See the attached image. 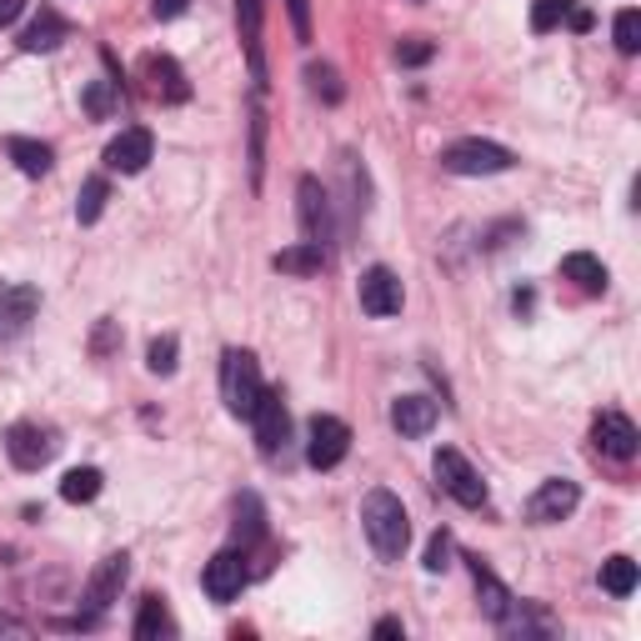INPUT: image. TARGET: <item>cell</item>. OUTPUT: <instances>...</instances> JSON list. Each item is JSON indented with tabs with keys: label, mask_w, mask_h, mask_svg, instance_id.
I'll use <instances>...</instances> for the list:
<instances>
[{
	"label": "cell",
	"mask_w": 641,
	"mask_h": 641,
	"mask_svg": "<svg viewBox=\"0 0 641 641\" xmlns=\"http://www.w3.org/2000/svg\"><path fill=\"white\" fill-rule=\"evenodd\" d=\"M125 577H131V556H125V552H111L96 571H90V581H86V606H90V612H106V606L121 596Z\"/></svg>",
	"instance_id": "14"
},
{
	"label": "cell",
	"mask_w": 641,
	"mask_h": 641,
	"mask_svg": "<svg viewBox=\"0 0 641 641\" xmlns=\"http://www.w3.org/2000/svg\"><path fill=\"white\" fill-rule=\"evenodd\" d=\"M592 442L602 457L612 461H631L637 457V426H631V416H621V411H602V416L592 421Z\"/></svg>",
	"instance_id": "12"
},
{
	"label": "cell",
	"mask_w": 641,
	"mask_h": 641,
	"mask_svg": "<svg viewBox=\"0 0 641 641\" xmlns=\"http://www.w3.org/2000/svg\"><path fill=\"white\" fill-rule=\"evenodd\" d=\"M361 527H366V536L382 561H401V552H407V542H411V517H407V506H401V496L386 492V486L366 492V501H361Z\"/></svg>",
	"instance_id": "1"
},
{
	"label": "cell",
	"mask_w": 641,
	"mask_h": 641,
	"mask_svg": "<svg viewBox=\"0 0 641 641\" xmlns=\"http://www.w3.org/2000/svg\"><path fill=\"white\" fill-rule=\"evenodd\" d=\"M150 156H156V136H150L146 125H131V131H121V136L106 146V166L121 176H136L150 166Z\"/></svg>",
	"instance_id": "11"
},
{
	"label": "cell",
	"mask_w": 641,
	"mask_h": 641,
	"mask_svg": "<svg viewBox=\"0 0 641 641\" xmlns=\"http://www.w3.org/2000/svg\"><path fill=\"white\" fill-rule=\"evenodd\" d=\"M40 311V291L36 286H11L0 297V341H15V336L31 331V320Z\"/></svg>",
	"instance_id": "15"
},
{
	"label": "cell",
	"mask_w": 641,
	"mask_h": 641,
	"mask_svg": "<svg viewBox=\"0 0 641 641\" xmlns=\"http://www.w3.org/2000/svg\"><path fill=\"white\" fill-rule=\"evenodd\" d=\"M136 641H160V637H176V621L166 612V596H141V612H136Z\"/></svg>",
	"instance_id": "24"
},
{
	"label": "cell",
	"mask_w": 641,
	"mask_h": 641,
	"mask_svg": "<svg viewBox=\"0 0 641 641\" xmlns=\"http://www.w3.org/2000/svg\"><path fill=\"white\" fill-rule=\"evenodd\" d=\"M65 36H71V21H65L61 11H50V5H46V11H40L36 21L21 31V50H31V56H46V50H56Z\"/></svg>",
	"instance_id": "19"
},
{
	"label": "cell",
	"mask_w": 641,
	"mask_h": 641,
	"mask_svg": "<svg viewBox=\"0 0 641 641\" xmlns=\"http://www.w3.org/2000/svg\"><path fill=\"white\" fill-rule=\"evenodd\" d=\"M251 426H256V446L266 451V457H276L286 446V436H291V416H286V401L276 391H266L256 401V411H251Z\"/></svg>",
	"instance_id": "13"
},
{
	"label": "cell",
	"mask_w": 641,
	"mask_h": 641,
	"mask_svg": "<svg viewBox=\"0 0 641 641\" xmlns=\"http://www.w3.org/2000/svg\"><path fill=\"white\" fill-rule=\"evenodd\" d=\"M326 251L320 246H311V241H301V246H286V251H276L271 256V266L281 276H316V271H326Z\"/></svg>",
	"instance_id": "21"
},
{
	"label": "cell",
	"mask_w": 641,
	"mask_h": 641,
	"mask_svg": "<svg viewBox=\"0 0 641 641\" xmlns=\"http://www.w3.org/2000/svg\"><path fill=\"white\" fill-rule=\"evenodd\" d=\"M286 15H291V31H297V40L306 46V40H311V0H286Z\"/></svg>",
	"instance_id": "37"
},
{
	"label": "cell",
	"mask_w": 641,
	"mask_h": 641,
	"mask_svg": "<svg viewBox=\"0 0 641 641\" xmlns=\"http://www.w3.org/2000/svg\"><path fill=\"white\" fill-rule=\"evenodd\" d=\"M297 210H301V231H306L311 246H320V251L331 246V235H336V226H331V196H326V185H320L316 176H301Z\"/></svg>",
	"instance_id": "8"
},
{
	"label": "cell",
	"mask_w": 641,
	"mask_h": 641,
	"mask_svg": "<svg viewBox=\"0 0 641 641\" xmlns=\"http://www.w3.org/2000/svg\"><path fill=\"white\" fill-rule=\"evenodd\" d=\"M231 531H235V546H241V552L266 536V506H261L256 492H246L241 501H235V527Z\"/></svg>",
	"instance_id": "25"
},
{
	"label": "cell",
	"mask_w": 641,
	"mask_h": 641,
	"mask_svg": "<svg viewBox=\"0 0 641 641\" xmlns=\"http://www.w3.org/2000/svg\"><path fill=\"white\" fill-rule=\"evenodd\" d=\"M617 50L621 56H637L641 50V11H617Z\"/></svg>",
	"instance_id": "32"
},
{
	"label": "cell",
	"mask_w": 641,
	"mask_h": 641,
	"mask_svg": "<svg viewBox=\"0 0 641 641\" xmlns=\"http://www.w3.org/2000/svg\"><path fill=\"white\" fill-rule=\"evenodd\" d=\"M235 21H241V46L251 61V81L266 90V56H261V0H235Z\"/></svg>",
	"instance_id": "17"
},
{
	"label": "cell",
	"mask_w": 641,
	"mask_h": 641,
	"mask_svg": "<svg viewBox=\"0 0 641 641\" xmlns=\"http://www.w3.org/2000/svg\"><path fill=\"white\" fill-rule=\"evenodd\" d=\"M436 416H442V411H436L432 396H401V401L391 407V426L407 436V442H416V436L432 432Z\"/></svg>",
	"instance_id": "18"
},
{
	"label": "cell",
	"mask_w": 641,
	"mask_h": 641,
	"mask_svg": "<svg viewBox=\"0 0 641 641\" xmlns=\"http://www.w3.org/2000/svg\"><path fill=\"white\" fill-rule=\"evenodd\" d=\"M432 56H436L432 40H401V46H396V61L401 65H426Z\"/></svg>",
	"instance_id": "36"
},
{
	"label": "cell",
	"mask_w": 641,
	"mask_h": 641,
	"mask_svg": "<svg viewBox=\"0 0 641 641\" xmlns=\"http://www.w3.org/2000/svg\"><path fill=\"white\" fill-rule=\"evenodd\" d=\"M376 637H407V627L396 617H386V621H376Z\"/></svg>",
	"instance_id": "41"
},
{
	"label": "cell",
	"mask_w": 641,
	"mask_h": 641,
	"mask_svg": "<svg viewBox=\"0 0 641 641\" xmlns=\"http://www.w3.org/2000/svg\"><path fill=\"white\" fill-rule=\"evenodd\" d=\"M146 81H150V96L156 100H171V106H185L191 100V81H185V71L171 61V56H146Z\"/></svg>",
	"instance_id": "16"
},
{
	"label": "cell",
	"mask_w": 641,
	"mask_h": 641,
	"mask_svg": "<svg viewBox=\"0 0 641 641\" xmlns=\"http://www.w3.org/2000/svg\"><path fill=\"white\" fill-rule=\"evenodd\" d=\"M567 21H571V31H592V11H586V5H577V0H571Z\"/></svg>",
	"instance_id": "39"
},
{
	"label": "cell",
	"mask_w": 641,
	"mask_h": 641,
	"mask_svg": "<svg viewBox=\"0 0 641 641\" xmlns=\"http://www.w3.org/2000/svg\"><path fill=\"white\" fill-rule=\"evenodd\" d=\"M517 166V156L496 141H481V136H467V141H451L442 150V171L451 176H501Z\"/></svg>",
	"instance_id": "3"
},
{
	"label": "cell",
	"mask_w": 641,
	"mask_h": 641,
	"mask_svg": "<svg viewBox=\"0 0 641 641\" xmlns=\"http://www.w3.org/2000/svg\"><path fill=\"white\" fill-rule=\"evenodd\" d=\"M421 567L432 571V577H436V571L451 567V536H446V531H436L432 542H426V561H421Z\"/></svg>",
	"instance_id": "35"
},
{
	"label": "cell",
	"mask_w": 641,
	"mask_h": 641,
	"mask_svg": "<svg viewBox=\"0 0 641 641\" xmlns=\"http://www.w3.org/2000/svg\"><path fill=\"white\" fill-rule=\"evenodd\" d=\"M306 81H311V96H320L326 106H341L346 86H341V75H336V65L311 61V65H306Z\"/></svg>",
	"instance_id": "29"
},
{
	"label": "cell",
	"mask_w": 641,
	"mask_h": 641,
	"mask_svg": "<svg viewBox=\"0 0 641 641\" xmlns=\"http://www.w3.org/2000/svg\"><path fill=\"white\" fill-rule=\"evenodd\" d=\"M561 276H567V281H577L581 291H592V297H602L606 281H612L602 261L586 256V251H571V256H561Z\"/></svg>",
	"instance_id": "23"
},
{
	"label": "cell",
	"mask_w": 641,
	"mask_h": 641,
	"mask_svg": "<svg viewBox=\"0 0 641 641\" xmlns=\"http://www.w3.org/2000/svg\"><path fill=\"white\" fill-rule=\"evenodd\" d=\"M116 86H121V81H90L86 86V111L96 116V121H106V116L116 111Z\"/></svg>",
	"instance_id": "31"
},
{
	"label": "cell",
	"mask_w": 641,
	"mask_h": 641,
	"mask_svg": "<svg viewBox=\"0 0 641 641\" xmlns=\"http://www.w3.org/2000/svg\"><path fill=\"white\" fill-rule=\"evenodd\" d=\"M602 592H612V596L637 592V561H631V556H606L602 561Z\"/></svg>",
	"instance_id": "27"
},
{
	"label": "cell",
	"mask_w": 641,
	"mask_h": 641,
	"mask_svg": "<svg viewBox=\"0 0 641 641\" xmlns=\"http://www.w3.org/2000/svg\"><path fill=\"white\" fill-rule=\"evenodd\" d=\"M61 451V442H56V432L50 426H36V421H15L11 432H5V457H11V467L21 471H40L50 457Z\"/></svg>",
	"instance_id": "4"
},
{
	"label": "cell",
	"mask_w": 641,
	"mask_h": 641,
	"mask_svg": "<svg viewBox=\"0 0 641 641\" xmlns=\"http://www.w3.org/2000/svg\"><path fill=\"white\" fill-rule=\"evenodd\" d=\"M436 481H442V492L451 496V501L486 506V481H481L476 467H471L461 451H451V446H442V451H436Z\"/></svg>",
	"instance_id": "5"
},
{
	"label": "cell",
	"mask_w": 641,
	"mask_h": 641,
	"mask_svg": "<svg viewBox=\"0 0 641 641\" xmlns=\"http://www.w3.org/2000/svg\"><path fill=\"white\" fill-rule=\"evenodd\" d=\"M401 301H407V291H401V281H396L391 266H371L366 276H361V311L366 316H396L401 311Z\"/></svg>",
	"instance_id": "10"
},
{
	"label": "cell",
	"mask_w": 641,
	"mask_h": 641,
	"mask_svg": "<svg viewBox=\"0 0 641 641\" xmlns=\"http://www.w3.org/2000/svg\"><path fill=\"white\" fill-rule=\"evenodd\" d=\"M471 561V581H476V596H481V612H486V617L492 621H501L506 612H511V602H517V596L506 592L501 581H496V571L486 567V561H481V556H467Z\"/></svg>",
	"instance_id": "20"
},
{
	"label": "cell",
	"mask_w": 641,
	"mask_h": 641,
	"mask_svg": "<svg viewBox=\"0 0 641 641\" xmlns=\"http://www.w3.org/2000/svg\"><path fill=\"white\" fill-rule=\"evenodd\" d=\"M176 351H181V346H176V336H156V341H150V351H146V371H150V376H171V371H176Z\"/></svg>",
	"instance_id": "30"
},
{
	"label": "cell",
	"mask_w": 641,
	"mask_h": 641,
	"mask_svg": "<svg viewBox=\"0 0 641 641\" xmlns=\"http://www.w3.org/2000/svg\"><path fill=\"white\" fill-rule=\"evenodd\" d=\"M571 11V0H536L531 5V31H556V25L567 21Z\"/></svg>",
	"instance_id": "34"
},
{
	"label": "cell",
	"mask_w": 641,
	"mask_h": 641,
	"mask_svg": "<svg viewBox=\"0 0 641 641\" xmlns=\"http://www.w3.org/2000/svg\"><path fill=\"white\" fill-rule=\"evenodd\" d=\"M577 506H581V486H577V481L552 476V481H542V486L531 492L527 521H536V527H552V521H567Z\"/></svg>",
	"instance_id": "9"
},
{
	"label": "cell",
	"mask_w": 641,
	"mask_h": 641,
	"mask_svg": "<svg viewBox=\"0 0 641 641\" xmlns=\"http://www.w3.org/2000/svg\"><path fill=\"white\" fill-rule=\"evenodd\" d=\"M266 396V382H261V366L251 351H226L221 356V401L231 416L251 421V411H256V401Z\"/></svg>",
	"instance_id": "2"
},
{
	"label": "cell",
	"mask_w": 641,
	"mask_h": 641,
	"mask_svg": "<svg viewBox=\"0 0 641 641\" xmlns=\"http://www.w3.org/2000/svg\"><path fill=\"white\" fill-rule=\"evenodd\" d=\"M5 156L15 160V171L21 176H46L50 166H56V156H50L46 141H31V136H11L5 141Z\"/></svg>",
	"instance_id": "22"
},
{
	"label": "cell",
	"mask_w": 641,
	"mask_h": 641,
	"mask_svg": "<svg viewBox=\"0 0 641 641\" xmlns=\"http://www.w3.org/2000/svg\"><path fill=\"white\" fill-rule=\"evenodd\" d=\"M346 451H351V426H346L341 416H311L306 426V461L316 471H331L346 461Z\"/></svg>",
	"instance_id": "6"
},
{
	"label": "cell",
	"mask_w": 641,
	"mask_h": 641,
	"mask_svg": "<svg viewBox=\"0 0 641 641\" xmlns=\"http://www.w3.org/2000/svg\"><path fill=\"white\" fill-rule=\"evenodd\" d=\"M21 11H25V0H0V25H11Z\"/></svg>",
	"instance_id": "40"
},
{
	"label": "cell",
	"mask_w": 641,
	"mask_h": 641,
	"mask_svg": "<svg viewBox=\"0 0 641 641\" xmlns=\"http://www.w3.org/2000/svg\"><path fill=\"white\" fill-rule=\"evenodd\" d=\"M246 581H251V571H246V552L241 546L216 552L206 561V571H201V586H206L210 602H235V596L246 592Z\"/></svg>",
	"instance_id": "7"
},
{
	"label": "cell",
	"mask_w": 641,
	"mask_h": 641,
	"mask_svg": "<svg viewBox=\"0 0 641 641\" xmlns=\"http://www.w3.org/2000/svg\"><path fill=\"white\" fill-rule=\"evenodd\" d=\"M261 160H266V111H251V185H261Z\"/></svg>",
	"instance_id": "33"
},
{
	"label": "cell",
	"mask_w": 641,
	"mask_h": 641,
	"mask_svg": "<svg viewBox=\"0 0 641 641\" xmlns=\"http://www.w3.org/2000/svg\"><path fill=\"white\" fill-rule=\"evenodd\" d=\"M185 5H191V0H150V15H156V21H176V15H185Z\"/></svg>",
	"instance_id": "38"
},
{
	"label": "cell",
	"mask_w": 641,
	"mask_h": 641,
	"mask_svg": "<svg viewBox=\"0 0 641 641\" xmlns=\"http://www.w3.org/2000/svg\"><path fill=\"white\" fill-rule=\"evenodd\" d=\"M100 486H106V476H100L96 467H75V471H65V476H61V496H65L71 506L96 501Z\"/></svg>",
	"instance_id": "26"
},
{
	"label": "cell",
	"mask_w": 641,
	"mask_h": 641,
	"mask_svg": "<svg viewBox=\"0 0 641 641\" xmlns=\"http://www.w3.org/2000/svg\"><path fill=\"white\" fill-rule=\"evenodd\" d=\"M106 196H111L106 176H90V181L81 185V196H75V221H81V226H96L100 210H106Z\"/></svg>",
	"instance_id": "28"
}]
</instances>
